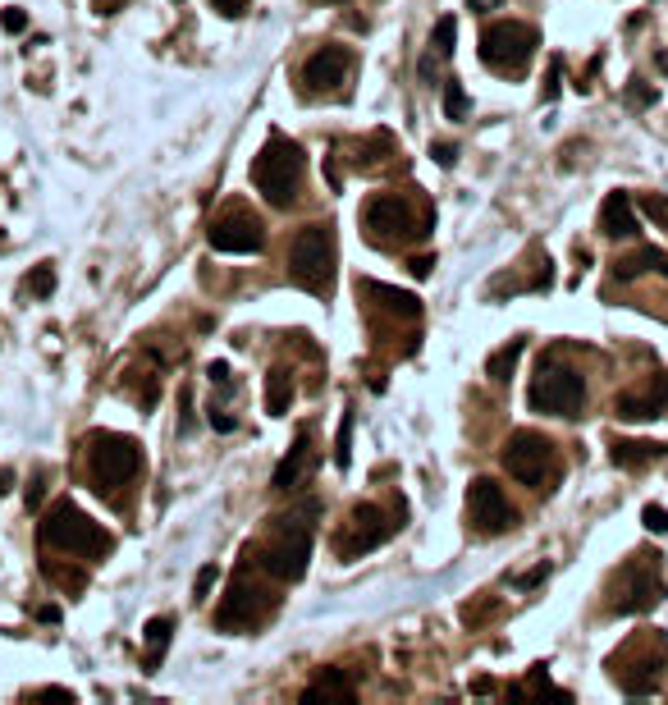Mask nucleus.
Instances as JSON below:
<instances>
[{
  "mask_svg": "<svg viewBox=\"0 0 668 705\" xmlns=\"http://www.w3.org/2000/svg\"><path fill=\"white\" fill-rule=\"evenodd\" d=\"M37 504H42V481H33V486H28V509H37Z\"/></svg>",
  "mask_w": 668,
  "mask_h": 705,
  "instance_id": "obj_42",
  "label": "nucleus"
},
{
  "mask_svg": "<svg viewBox=\"0 0 668 705\" xmlns=\"http://www.w3.org/2000/svg\"><path fill=\"white\" fill-rule=\"evenodd\" d=\"M403 522H394V513H385L380 504H357L353 513H348V522H344V532H339V554L344 559H357V554H367V550H376V545H385L389 536L399 532Z\"/></svg>",
  "mask_w": 668,
  "mask_h": 705,
  "instance_id": "obj_13",
  "label": "nucleus"
},
{
  "mask_svg": "<svg viewBox=\"0 0 668 705\" xmlns=\"http://www.w3.org/2000/svg\"><path fill=\"white\" fill-rule=\"evenodd\" d=\"M206 376H211V385H229V367H225V362H211V367H206Z\"/></svg>",
  "mask_w": 668,
  "mask_h": 705,
  "instance_id": "obj_39",
  "label": "nucleus"
},
{
  "mask_svg": "<svg viewBox=\"0 0 668 705\" xmlns=\"http://www.w3.org/2000/svg\"><path fill=\"white\" fill-rule=\"evenodd\" d=\"M307 467H312V426H298V435H293V449L284 454V463L275 467L270 486H275V490H298L302 477H307Z\"/></svg>",
  "mask_w": 668,
  "mask_h": 705,
  "instance_id": "obj_18",
  "label": "nucleus"
},
{
  "mask_svg": "<svg viewBox=\"0 0 668 705\" xmlns=\"http://www.w3.org/2000/svg\"><path fill=\"white\" fill-rule=\"evenodd\" d=\"M216 5V14H225V19H238L243 14V0H211Z\"/></svg>",
  "mask_w": 668,
  "mask_h": 705,
  "instance_id": "obj_37",
  "label": "nucleus"
},
{
  "mask_svg": "<svg viewBox=\"0 0 668 705\" xmlns=\"http://www.w3.org/2000/svg\"><path fill=\"white\" fill-rule=\"evenodd\" d=\"M46 577H55V582L65 586V591H83V586H87L83 573H65V568H55V564H46Z\"/></svg>",
  "mask_w": 668,
  "mask_h": 705,
  "instance_id": "obj_31",
  "label": "nucleus"
},
{
  "mask_svg": "<svg viewBox=\"0 0 668 705\" xmlns=\"http://www.w3.org/2000/svg\"><path fill=\"white\" fill-rule=\"evenodd\" d=\"M655 454H659V445H650V440H614V449H609V458L618 467H646Z\"/></svg>",
  "mask_w": 668,
  "mask_h": 705,
  "instance_id": "obj_24",
  "label": "nucleus"
},
{
  "mask_svg": "<svg viewBox=\"0 0 668 705\" xmlns=\"http://www.w3.org/2000/svg\"><path fill=\"white\" fill-rule=\"evenodd\" d=\"M536 46H540V33L531 28V23L499 19V23H490V28L481 33V60L495 69V74H513V78H518L522 69L531 65Z\"/></svg>",
  "mask_w": 668,
  "mask_h": 705,
  "instance_id": "obj_8",
  "label": "nucleus"
},
{
  "mask_svg": "<svg viewBox=\"0 0 668 705\" xmlns=\"http://www.w3.org/2000/svg\"><path fill=\"white\" fill-rule=\"evenodd\" d=\"M600 229L609 239H632L636 234V211H632V197L627 193H609L600 207Z\"/></svg>",
  "mask_w": 668,
  "mask_h": 705,
  "instance_id": "obj_19",
  "label": "nucleus"
},
{
  "mask_svg": "<svg viewBox=\"0 0 668 705\" xmlns=\"http://www.w3.org/2000/svg\"><path fill=\"white\" fill-rule=\"evenodd\" d=\"M559 69H563V60H554V65H550V83H545V101L559 97Z\"/></svg>",
  "mask_w": 668,
  "mask_h": 705,
  "instance_id": "obj_38",
  "label": "nucleus"
},
{
  "mask_svg": "<svg viewBox=\"0 0 668 705\" xmlns=\"http://www.w3.org/2000/svg\"><path fill=\"white\" fill-rule=\"evenodd\" d=\"M431 266H435L431 257H417V261H412V275H431Z\"/></svg>",
  "mask_w": 668,
  "mask_h": 705,
  "instance_id": "obj_41",
  "label": "nucleus"
},
{
  "mask_svg": "<svg viewBox=\"0 0 668 705\" xmlns=\"http://www.w3.org/2000/svg\"><path fill=\"white\" fill-rule=\"evenodd\" d=\"M362 225H367L371 243H380V248H408V243L431 234L435 216L426 207L417 211L408 197H399V193H376L367 202V211H362Z\"/></svg>",
  "mask_w": 668,
  "mask_h": 705,
  "instance_id": "obj_5",
  "label": "nucleus"
},
{
  "mask_svg": "<svg viewBox=\"0 0 668 705\" xmlns=\"http://www.w3.org/2000/svg\"><path fill=\"white\" fill-rule=\"evenodd\" d=\"M453 37H458V19H453V14H444V19L435 23V33H431L435 55H453Z\"/></svg>",
  "mask_w": 668,
  "mask_h": 705,
  "instance_id": "obj_28",
  "label": "nucleus"
},
{
  "mask_svg": "<svg viewBox=\"0 0 668 705\" xmlns=\"http://www.w3.org/2000/svg\"><path fill=\"white\" fill-rule=\"evenodd\" d=\"M504 467L513 481H522V486H531V490H545V481L554 477L559 458H554V445L540 431H513L504 445Z\"/></svg>",
  "mask_w": 668,
  "mask_h": 705,
  "instance_id": "obj_9",
  "label": "nucleus"
},
{
  "mask_svg": "<svg viewBox=\"0 0 668 705\" xmlns=\"http://www.w3.org/2000/svg\"><path fill=\"white\" fill-rule=\"evenodd\" d=\"M216 577H220V568H216V564H206L202 573H197V582H193V596H197V600H206V591L216 586Z\"/></svg>",
  "mask_w": 668,
  "mask_h": 705,
  "instance_id": "obj_33",
  "label": "nucleus"
},
{
  "mask_svg": "<svg viewBox=\"0 0 668 705\" xmlns=\"http://www.w3.org/2000/svg\"><path fill=\"white\" fill-rule=\"evenodd\" d=\"M37 536H42L46 550H65V554H78V559H106L115 550V536L97 518H87L74 499H55L46 509L42 527H37Z\"/></svg>",
  "mask_w": 668,
  "mask_h": 705,
  "instance_id": "obj_2",
  "label": "nucleus"
},
{
  "mask_svg": "<svg viewBox=\"0 0 668 705\" xmlns=\"http://www.w3.org/2000/svg\"><path fill=\"white\" fill-rule=\"evenodd\" d=\"M211 426H216V431H234V417H229V413H216V408H211Z\"/></svg>",
  "mask_w": 668,
  "mask_h": 705,
  "instance_id": "obj_40",
  "label": "nucleus"
},
{
  "mask_svg": "<svg viewBox=\"0 0 668 705\" xmlns=\"http://www.w3.org/2000/svg\"><path fill=\"white\" fill-rule=\"evenodd\" d=\"M357 298H371V307H380L389 316L421 321V298L408 289H394V284H380V280H357Z\"/></svg>",
  "mask_w": 668,
  "mask_h": 705,
  "instance_id": "obj_17",
  "label": "nucleus"
},
{
  "mask_svg": "<svg viewBox=\"0 0 668 705\" xmlns=\"http://www.w3.org/2000/svg\"><path fill=\"white\" fill-rule=\"evenodd\" d=\"M87 463H92L97 490H119L142 472V449L133 435L97 431V435H87Z\"/></svg>",
  "mask_w": 668,
  "mask_h": 705,
  "instance_id": "obj_7",
  "label": "nucleus"
},
{
  "mask_svg": "<svg viewBox=\"0 0 668 705\" xmlns=\"http://www.w3.org/2000/svg\"><path fill=\"white\" fill-rule=\"evenodd\" d=\"M641 522H646L655 536L668 532V509H659V504H646V513H641Z\"/></svg>",
  "mask_w": 668,
  "mask_h": 705,
  "instance_id": "obj_32",
  "label": "nucleus"
},
{
  "mask_svg": "<svg viewBox=\"0 0 668 705\" xmlns=\"http://www.w3.org/2000/svg\"><path fill=\"white\" fill-rule=\"evenodd\" d=\"M664 408H668V371H659V376L650 380L646 390L623 394L614 413L623 417V422H650V417H659Z\"/></svg>",
  "mask_w": 668,
  "mask_h": 705,
  "instance_id": "obj_16",
  "label": "nucleus"
},
{
  "mask_svg": "<svg viewBox=\"0 0 668 705\" xmlns=\"http://www.w3.org/2000/svg\"><path fill=\"white\" fill-rule=\"evenodd\" d=\"M270 614V596L261 591L257 582L248 586V564L238 568L234 573V582H229V596L220 600V609H216V628H225V632H252L261 619Z\"/></svg>",
  "mask_w": 668,
  "mask_h": 705,
  "instance_id": "obj_11",
  "label": "nucleus"
},
{
  "mask_svg": "<svg viewBox=\"0 0 668 705\" xmlns=\"http://www.w3.org/2000/svg\"><path fill=\"white\" fill-rule=\"evenodd\" d=\"M316 701H353V683H348L339 669H325L307 692H302V705H316Z\"/></svg>",
  "mask_w": 668,
  "mask_h": 705,
  "instance_id": "obj_21",
  "label": "nucleus"
},
{
  "mask_svg": "<svg viewBox=\"0 0 668 705\" xmlns=\"http://www.w3.org/2000/svg\"><path fill=\"white\" fill-rule=\"evenodd\" d=\"M467 522H472V532H481V536H504L518 527V513H513L508 495L499 490V481L476 477L472 486H467Z\"/></svg>",
  "mask_w": 668,
  "mask_h": 705,
  "instance_id": "obj_12",
  "label": "nucleus"
},
{
  "mask_svg": "<svg viewBox=\"0 0 668 705\" xmlns=\"http://www.w3.org/2000/svg\"><path fill=\"white\" fill-rule=\"evenodd\" d=\"M170 632H174L170 614H161V619H151L147 628H142V637H147V669H156V664H161L165 646H170Z\"/></svg>",
  "mask_w": 668,
  "mask_h": 705,
  "instance_id": "obj_25",
  "label": "nucleus"
},
{
  "mask_svg": "<svg viewBox=\"0 0 668 705\" xmlns=\"http://www.w3.org/2000/svg\"><path fill=\"white\" fill-rule=\"evenodd\" d=\"M522 353H527V339H508V344L499 348V353H490V362H485V376L504 385V380L513 376V367H518Z\"/></svg>",
  "mask_w": 668,
  "mask_h": 705,
  "instance_id": "obj_23",
  "label": "nucleus"
},
{
  "mask_svg": "<svg viewBox=\"0 0 668 705\" xmlns=\"http://www.w3.org/2000/svg\"><path fill=\"white\" fill-rule=\"evenodd\" d=\"M0 28H5V33H23V28H28V14H23V10H5V14H0Z\"/></svg>",
  "mask_w": 668,
  "mask_h": 705,
  "instance_id": "obj_35",
  "label": "nucleus"
},
{
  "mask_svg": "<svg viewBox=\"0 0 668 705\" xmlns=\"http://www.w3.org/2000/svg\"><path fill=\"white\" fill-rule=\"evenodd\" d=\"M664 600V577H659L655 554H636L614 582V614H646Z\"/></svg>",
  "mask_w": 668,
  "mask_h": 705,
  "instance_id": "obj_10",
  "label": "nucleus"
},
{
  "mask_svg": "<svg viewBox=\"0 0 668 705\" xmlns=\"http://www.w3.org/2000/svg\"><path fill=\"white\" fill-rule=\"evenodd\" d=\"M531 413H550V417H577L586 403V380L572 367H559L554 358H540L536 376L527 390Z\"/></svg>",
  "mask_w": 668,
  "mask_h": 705,
  "instance_id": "obj_6",
  "label": "nucleus"
},
{
  "mask_svg": "<svg viewBox=\"0 0 668 705\" xmlns=\"http://www.w3.org/2000/svg\"><path fill=\"white\" fill-rule=\"evenodd\" d=\"M467 110H472V101H467L463 83L449 78V83H444V115H449V120H467Z\"/></svg>",
  "mask_w": 668,
  "mask_h": 705,
  "instance_id": "obj_26",
  "label": "nucleus"
},
{
  "mask_svg": "<svg viewBox=\"0 0 668 705\" xmlns=\"http://www.w3.org/2000/svg\"><path fill=\"white\" fill-rule=\"evenodd\" d=\"M293 403V371L289 367H275L266 376V413L270 417H284Z\"/></svg>",
  "mask_w": 668,
  "mask_h": 705,
  "instance_id": "obj_22",
  "label": "nucleus"
},
{
  "mask_svg": "<svg viewBox=\"0 0 668 705\" xmlns=\"http://www.w3.org/2000/svg\"><path fill=\"white\" fill-rule=\"evenodd\" d=\"M636 207H641V211H646L650 220H659V225L668 229V197H655V193H646V197H641V202H636Z\"/></svg>",
  "mask_w": 668,
  "mask_h": 705,
  "instance_id": "obj_30",
  "label": "nucleus"
},
{
  "mask_svg": "<svg viewBox=\"0 0 668 705\" xmlns=\"http://www.w3.org/2000/svg\"><path fill=\"white\" fill-rule=\"evenodd\" d=\"M431 156L444 165V170H453V161H458V147H453V142H431Z\"/></svg>",
  "mask_w": 668,
  "mask_h": 705,
  "instance_id": "obj_34",
  "label": "nucleus"
},
{
  "mask_svg": "<svg viewBox=\"0 0 668 705\" xmlns=\"http://www.w3.org/2000/svg\"><path fill=\"white\" fill-rule=\"evenodd\" d=\"M334 266H339V239L334 225H307L298 229V239L289 248V275L298 289H307L312 298H330L334 293Z\"/></svg>",
  "mask_w": 668,
  "mask_h": 705,
  "instance_id": "obj_4",
  "label": "nucleus"
},
{
  "mask_svg": "<svg viewBox=\"0 0 668 705\" xmlns=\"http://www.w3.org/2000/svg\"><path fill=\"white\" fill-rule=\"evenodd\" d=\"M312 518H316V504H307L302 513L275 518V532H270V541L261 545V550L248 545V554L275 577V582H298V577L307 573V559H312V545H316Z\"/></svg>",
  "mask_w": 668,
  "mask_h": 705,
  "instance_id": "obj_1",
  "label": "nucleus"
},
{
  "mask_svg": "<svg viewBox=\"0 0 668 705\" xmlns=\"http://www.w3.org/2000/svg\"><path fill=\"white\" fill-rule=\"evenodd\" d=\"M641 271H659L668 280V257L659 248H641V252H632V257L614 261V280H636Z\"/></svg>",
  "mask_w": 668,
  "mask_h": 705,
  "instance_id": "obj_20",
  "label": "nucleus"
},
{
  "mask_svg": "<svg viewBox=\"0 0 668 705\" xmlns=\"http://www.w3.org/2000/svg\"><path fill=\"white\" fill-rule=\"evenodd\" d=\"M627 106H655V87H632V92H627Z\"/></svg>",
  "mask_w": 668,
  "mask_h": 705,
  "instance_id": "obj_36",
  "label": "nucleus"
},
{
  "mask_svg": "<svg viewBox=\"0 0 668 705\" xmlns=\"http://www.w3.org/2000/svg\"><path fill=\"white\" fill-rule=\"evenodd\" d=\"M28 293H33V298H51V293H55V271H51V266H37V271L28 275Z\"/></svg>",
  "mask_w": 668,
  "mask_h": 705,
  "instance_id": "obj_29",
  "label": "nucleus"
},
{
  "mask_svg": "<svg viewBox=\"0 0 668 705\" xmlns=\"http://www.w3.org/2000/svg\"><path fill=\"white\" fill-rule=\"evenodd\" d=\"M10 481H14V477H10V472H0V490H5V486H10Z\"/></svg>",
  "mask_w": 668,
  "mask_h": 705,
  "instance_id": "obj_43",
  "label": "nucleus"
},
{
  "mask_svg": "<svg viewBox=\"0 0 668 705\" xmlns=\"http://www.w3.org/2000/svg\"><path fill=\"white\" fill-rule=\"evenodd\" d=\"M211 248L216 252H229V257H248V252H261V243H266V229H261L257 216H243V211H229L225 220H216L211 225Z\"/></svg>",
  "mask_w": 668,
  "mask_h": 705,
  "instance_id": "obj_14",
  "label": "nucleus"
},
{
  "mask_svg": "<svg viewBox=\"0 0 668 705\" xmlns=\"http://www.w3.org/2000/svg\"><path fill=\"white\" fill-rule=\"evenodd\" d=\"M353 74V51L348 46H321V51L307 55V65H302V83L307 92H339Z\"/></svg>",
  "mask_w": 668,
  "mask_h": 705,
  "instance_id": "obj_15",
  "label": "nucleus"
},
{
  "mask_svg": "<svg viewBox=\"0 0 668 705\" xmlns=\"http://www.w3.org/2000/svg\"><path fill=\"white\" fill-rule=\"evenodd\" d=\"M302 174H307V156H302L298 142H289L284 133H270L266 147L252 161V188L266 197L270 207H293L302 188Z\"/></svg>",
  "mask_w": 668,
  "mask_h": 705,
  "instance_id": "obj_3",
  "label": "nucleus"
},
{
  "mask_svg": "<svg viewBox=\"0 0 668 705\" xmlns=\"http://www.w3.org/2000/svg\"><path fill=\"white\" fill-rule=\"evenodd\" d=\"M334 463H339V467L353 463V408H344V422H339V440H334Z\"/></svg>",
  "mask_w": 668,
  "mask_h": 705,
  "instance_id": "obj_27",
  "label": "nucleus"
}]
</instances>
